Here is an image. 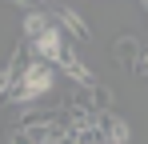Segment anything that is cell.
I'll use <instances>...</instances> for the list:
<instances>
[{
	"label": "cell",
	"mask_w": 148,
	"mask_h": 144,
	"mask_svg": "<svg viewBox=\"0 0 148 144\" xmlns=\"http://www.w3.org/2000/svg\"><path fill=\"white\" fill-rule=\"evenodd\" d=\"M52 88H56V68L44 64V60H32V64L20 68L12 92L4 96V100H8V104H36V100H44Z\"/></svg>",
	"instance_id": "cell-1"
},
{
	"label": "cell",
	"mask_w": 148,
	"mask_h": 144,
	"mask_svg": "<svg viewBox=\"0 0 148 144\" xmlns=\"http://www.w3.org/2000/svg\"><path fill=\"white\" fill-rule=\"evenodd\" d=\"M64 112H88V116H104V112H112V92L104 88V84H76L72 96H68V104H64Z\"/></svg>",
	"instance_id": "cell-2"
},
{
	"label": "cell",
	"mask_w": 148,
	"mask_h": 144,
	"mask_svg": "<svg viewBox=\"0 0 148 144\" xmlns=\"http://www.w3.org/2000/svg\"><path fill=\"white\" fill-rule=\"evenodd\" d=\"M68 144H104L100 140V116L68 112Z\"/></svg>",
	"instance_id": "cell-3"
},
{
	"label": "cell",
	"mask_w": 148,
	"mask_h": 144,
	"mask_svg": "<svg viewBox=\"0 0 148 144\" xmlns=\"http://www.w3.org/2000/svg\"><path fill=\"white\" fill-rule=\"evenodd\" d=\"M32 52H36V60H44V64L56 68V64L64 60V52H68V48H64V36H60V28L52 24L48 32H40V36L32 40Z\"/></svg>",
	"instance_id": "cell-4"
},
{
	"label": "cell",
	"mask_w": 148,
	"mask_h": 144,
	"mask_svg": "<svg viewBox=\"0 0 148 144\" xmlns=\"http://www.w3.org/2000/svg\"><path fill=\"white\" fill-rule=\"evenodd\" d=\"M48 20H52V24H64L76 40H84V44L92 40V28H88V24H84V16H80L76 8H68V4H52V8H48Z\"/></svg>",
	"instance_id": "cell-5"
},
{
	"label": "cell",
	"mask_w": 148,
	"mask_h": 144,
	"mask_svg": "<svg viewBox=\"0 0 148 144\" xmlns=\"http://www.w3.org/2000/svg\"><path fill=\"white\" fill-rule=\"evenodd\" d=\"M100 140H104V144H128V140H132L128 120L116 116V112H104V116H100Z\"/></svg>",
	"instance_id": "cell-6"
},
{
	"label": "cell",
	"mask_w": 148,
	"mask_h": 144,
	"mask_svg": "<svg viewBox=\"0 0 148 144\" xmlns=\"http://www.w3.org/2000/svg\"><path fill=\"white\" fill-rule=\"evenodd\" d=\"M56 68L64 72V76H68V80H72V84H96V76H92V68H88V64H84V60H80V56H76L72 48H68V52H64V60H60V64H56Z\"/></svg>",
	"instance_id": "cell-7"
},
{
	"label": "cell",
	"mask_w": 148,
	"mask_h": 144,
	"mask_svg": "<svg viewBox=\"0 0 148 144\" xmlns=\"http://www.w3.org/2000/svg\"><path fill=\"white\" fill-rule=\"evenodd\" d=\"M140 48H144V40H140V36H120V40L112 44V56H116V64H124V68L132 72V68H136Z\"/></svg>",
	"instance_id": "cell-8"
},
{
	"label": "cell",
	"mask_w": 148,
	"mask_h": 144,
	"mask_svg": "<svg viewBox=\"0 0 148 144\" xmlns=\"http://www.w3.org/2000/svg\"><path fill=\"white\" fill-rule=\"evenodd\" d=\"M20 68H24V64H20V44H16V52H12V56H8V60L0 64V100H4L8 92H12V84H16Z\"/></svg>",
	"instance_id": "cell-9"
},
{
	"label": "cell",
	"mask_w": 148,
	"mask_h": 144,
	"mask_svg": "<svg viewBox=\"0 0 148 144\" xmlns=\"http://www.w3.org/2000/svg\"><path fill=\"white\" fill-rule=\"evenodd\" d=\"M52 20H48V12H40V8H32V12H24V20H20V32H24L28 40H36L40 32H48Z\"/></svg>",
	"instance_id": "cell-10"
},
{
	"label": "cell",
	"mask_w": 148,
	"mask_h": 144,
	"mask_svg": "<svg viewBox=\"0 0 148 144\" xmlns=\"http://www.w3.org/2000/svg\"><path fill=\"white\" fill-rule=\"evenodd\" d=\"M132 76H148V44L140 48V56H136V68H132Z\"/></svg>",
	"instance_id": "cell-11"
},
{
	"label": "cell",
	"mask_w": 148,
	"mask_h": 144,
	"mask_svg": "<svg viewBox=\"0 0 148 144\" xmlns=\"http://www.w3.org/2000/svg\"><path fill=\"white\" fill-rule=\"evenodd\" d=\"M140 4H144V12H148V0H140Z\"/></svg>",
	"instance_id": "cell-12"
}]
</instances>
